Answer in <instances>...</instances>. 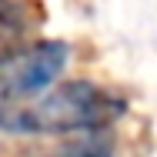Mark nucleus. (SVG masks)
<instances>
[{"instance_id":"1","label":"nucleus","mask_w":157,"mask_h":157,"mask_svg":"<svg viewBox=\"0 0 157 157\" xmlns=\"http://www.w3.org/2000/svg\"><path fill=\"white\" fill-rule=\"evenodd\" d=\"M124 114V100L90 80H67L37 94L33 104L0 100L3 134H90Z\"/></svg>"},{"instance_id":"2","label":"nucleus","mask_w":157,"mask_h":157,"mask_svg":"<svg viewBox=\"0 0 157 157\" xmlns=\"http://www.w3.org/2000/svg\"><path fill=\"white\" fill-rule=\"evenodd\" d=\"M70 60L63 40H37L30 47L7 50L0 57V100H30L57 84Z\"/></svg>"},{"instance_id":"3","label":"nucleus","mask_w":157,"mask_h":157,"mask_svg":"<svg viewBox=\"0 0 157 157\" xmlns=\"http://www.w3.org/2000/svg\"><path fill=\"white\" fill-rule=\"evenodd\" d=\"M54 157H114V147H110L107 137H100L97 130H90V137H80V140L60 147Z\"/></svg>"},{"instance_id":"4","label":"nucleus","mask_w":157,"mask_h":157,"mask_svg":"<svg viewBox=\"0 0 157 157\" xmlns=\"http://www.w3.org/2000/svg\"><path fill=\"white\" fill-rule=\"evenodd\" d=\"M3 54H7V50H0V57H3Z\"/></svg>"}]
</instances>
